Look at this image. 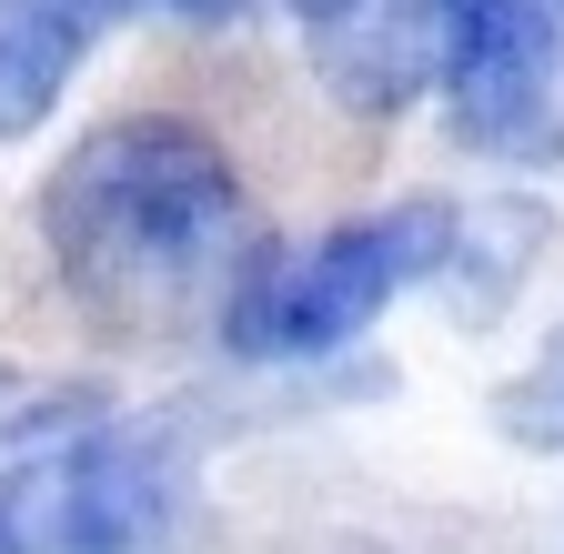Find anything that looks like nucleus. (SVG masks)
Listing matches in <instances>:
<instances>
[{
	"mask_svg": "<svg viewBox=\"0 0 564 554\" xmlns=\"http://www.w3.org/2000/svg\"><path fill=\"white\" fill-rule=\"evenodd\" d=\"M41 252L82 323L121 343H162L223 323L242 272L262 262V222L242 162L182 111H121L82 131L41 182Z\"/></svg>",
	"mask_w": 564,
	"mask_h": 554,
	"instance_id": "f257e3e1",
	"label": "nucleus"
},
{
	"mask_svg": "<svg viewBox=\"0 0 564 554\" xmlns=\"http://www.w3.org/2000/svg\"><path fill=\"white\" fill-rule=\"evenodd\" d=\"M192 413H91L0 464V554H212Z\"/></svg>",
	"mask_w": 564,
	"mask_h": 554,
	"instance_id": "f03ea898",
	"label": "nucleus"
},
{
	"mask_svg": "<svg viewBox=\"0 0 564 554\" xmlns=\"http://www.w3.org/2000/svg\"><path fill=\"white\" fill-rule=\"evenodd\" d=\"M464 232L474 213L464 202H383V213H352L333 232H313L303 252H262L242 272L232 313L212 323L232 363H313V354H343L352 333H373L413 283L464 262Z\"/></svg>",
	"mask_w": 564,
	"mask_h": 554,
	"instance_id": "7ed1b4c3",
	"label": "nucleus"
},
{
	"mask_svg": "<svg viewBox=\"0 0 564 554\" xmlns=\"http://www.w3.org/2000/svg\"><path fill=\"white\" fill-rule=\"evenodd\" d=\"M454 142L494 162H564V0H434Z\"/></svg>",
	"mask_w": 564,
	"mask_h": 554,
	"instance_id": "20e7f679",
	"label": "nucleus"
},
{
	"mask_svg": "<svg viewBox=\"0 0 564 554\" xmlns=\"http://www.w3.org/2000/svg\"><path fill=\"white\" fill-rule=\"evenodd\" d=\"M313 41V72L352 121H393L413 91H434L444 41H434V0H282Z\"/></svg>",
	"mask_w": 564,
	"mask_h": 554,
	"instance_id": "39448f33",
	"label": "nucleus"
},
{
	"mask_svg": "<svg viewBox=\"0 0 564 554\" xmlns=\"http://www.w3.org/2000/svg\"><path fill=\"white\" fill-rule=\"evenodd\" d=\"M101 21H121V0H0V142L51 121Z\"/></svg>",
	"mask_w": 564,
	"mask_h": 554,
	"instance_id": "423d86ee",
	"label": "nucleus"
},
{
	"mask_svg": "<svg viewBox=\"0 0 564 554\" xmlns=\"http://www.w3.org/2000/svg\"><path fill=\"white\" fill-rule=\"evenodd\" d=\"M494 434L514 454H564V323L534 343V363L494 393Z\"/></svg>",
	"mask_w": 564,
	"mask_h": 554,
	"instance_id": "0eeeda50",
	"label": "nucleus"
},
{
	"mask_svg": "<svg viewBox=\"0 0 564 554\" xmlns=\"http://www.w3.org/2000/svg\"><path fill=\"white\" fill-rule=\"evenodd\" d=\"M91 413H101L91 383H51V373H31V363H0V454L51 444V434H70V424H91Z\"/></svg>",
	"mask_w": 564,
	"mask_h": 554,
	"instance_id": "6e6552de",
	"label": "nucleus"
},
{
	"mask_svg": "<svg viewBox=\"0 0 564 554\" xmlns=\"http://www.w3.org/2000/svg\"><path fill=\"white\" fill-rule=\"evenodd\" d=\"M121 11H152V21H232L242 0H121Z\"/></svg>",
	"mask_w": 564,
	"mask_h": 554,
	"instance_id": "1a4fd4ad",
	"label": "nucleus"
}]
</instances>
